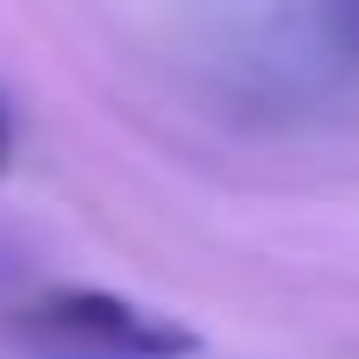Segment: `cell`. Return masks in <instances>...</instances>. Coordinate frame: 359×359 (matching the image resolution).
I'll use <instances>...</instances> for the list:
<instances>
[{
  "label": "cell",
  "instance_id": "6da1fadb",
  "mask_svg": "<svg viewBox=\"0 0 359 359\" xmlns=\"http://www.w3.org/2000/svg\"><path fill=\"white\" fill-rule=\"evenodd\" d=\"M25 328L63 341V347H88V353H120V359H177L196 353L202 341L183 328V322H164L114 290H88V284H69V290H44L32 309H25Z\"/></svg>",
  "mask_w": 359,
  "mask_h": 359
},
{
  "label": "cell",
  "instance_id": "7a4b0ae2",
  "mask_svg": "<svg viewBox=\"0 0 359 359\" xmlns=\"http://www.w3.org/2000/svg\"><path fill=\"white\" fill-rule=\"evenodd\" d=\"M328 19H334V38H341L347 50H359V0H334Z\"/></svg>",
  "mask_w": 359,
  "mask_h": 359
},
{
  "label": "cell",
  "instance_id": "3957f363",
  "mask_svg": "<svg viewBox=\"0 0 359 359\" xmlns=\"http://www.w3.org/2000/svg\"><path fill=\"white\" fill-rule=\"evenodd\" d=\"M13 164V114H6V101H0V170Z\"/></svg>",
  "mask_w": 359,
  "mask_h": 359
}]
</instances>
